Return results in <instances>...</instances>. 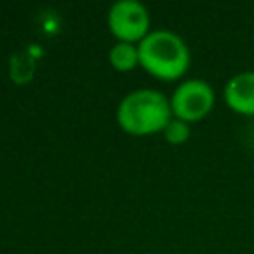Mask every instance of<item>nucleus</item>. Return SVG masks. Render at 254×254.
<instances>
[{
  "label": "nucleus",
  "instance_id": "nucleus-1",
  "mask_svg": "<svg viewBox=\"0 0 254 254\" xmlns=\"http://www.w3.org/2000/svg\"><path fill=\"white\" fill-rule=\"evenodd\" d=\"M139 65L151 75L171 81L185 75L190 52L185 40L171 30H151L139 44Z\"/></svg>",
  "mask_w": 254,
  "mask_h": 254
},
{
  "label": "nucleus",
  "instance_id": "nucleus-4",
  "mask_svg": "<svg viewBox=\"0 0 254 254\" xmlns=\"http://www.w3.org/2000/svg\"><path fill=\"white\" fill-rule=\"evenodd\" d=\"M149 12L137 0H117L107 12V26L119 42H141L149 30Z\"/></svg>",
  "mask_w": 254,
  "mask_h": 254
},
{
  "label": "nucleus",
  "instance_id": "nucleus-5",
  "mask_svg": "<svg viewBox=\"0 0 254 254\" xmlns=\"http://www.w3.org/2000/svg\"><path fill=\"white\" fill-rule=\"evenodd\" d=\"M222 95L230 111L244 117H254V69L234 73L224 83Z\"/></svg>",
  "mask_w": 254,
  "mask_h": 254
},
{
  "label": "nucleus",
  "instance_id": "nucleus-6",
  "mask_svg": "<svg viewBox=\"0 0 254 254\" xmlns=\"http://www.w3.org/2000/svg\"><path fill=\"white\" fill-rule=\"evenodd\" d=\"M109 62L119 71H129L139 65V48L129 42H117L109 50Z\"/></svg>",
  "mask_w": 254,
  "mask_h": 254
},
{
  "label": "nucleus",
  "instance_id": "nucleus-7",
  "mask_svg": "<svg viewBox=\"0 0 254 254\" xmlns=\"http://www.w3.org/2000/svg\"><path fill=\"white\" fill-rule=\"evenodd\" d=\"M163 135H165L167 143H171V145H183V143H187L189 137H190V127H189L187 121L173 117V119L167 123V127L163 129Z\"/></svg>",
  "mask_w": 254,
  "mask_h": 254
},
{
  "label": "nucleus",
  "instance_id": "nucleus-2",
  "mask_svg": "<svg viewBox=\"0 0 254 254\" xmlns=\"http://www.w3.org/2000/svg\"><path fill=\"white\" fill-rule=\"evenodd\" d=\"M173 119L171 101L157 89H135L117 105V123L125 133L151 135L159 133Z\"/></svg>",
  "mask_w": 254,
  "mask_h": 254
},
{
  "label": "nucleus",
  "instance_id": "nucleus-3",
  "mask_svg": "<svg viewBox=\"0 0 254 254\" xmlns=\"http://www.w3.org/2000/svg\"><path fill=\"white\" fill-rule=\"evenodd\" d=\"M169 101L173 117L187 123L200 121L214 107V89L204 79H185L175 87Z\"/></svg>",
  "mask_w": 254,
  "mask_h": 254
}]
</instances>
